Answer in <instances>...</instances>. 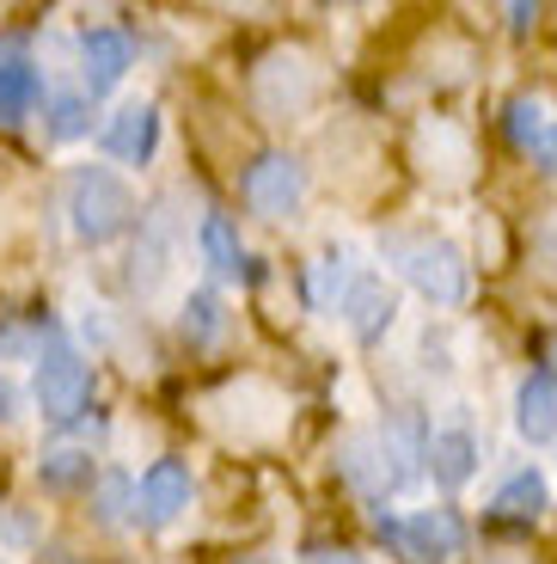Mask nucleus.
I'll return each instance as SVG.
<instances>
[{"label":"nucleus","instance_id":"obj_27","mask_svg":"<svg viewBox=\"0 0 557 564\" xmlns=\"http://www.w3.org/2000/svg\"><path fill=\"white\" fill-rule=\"evenodd\" d=\"M490 564H527V558H490Z\"/></svg>","mask_w":557,"mask_h":564},{"label":"nucleus","instance_id":"obj_12","mask_svg":"<svg viewBox=\"0 0 557 564\" xmlns=\"http://www.w3.org/2000/svg\"><path fill=\"white\" fill-rule=\"evenodd\" d=\"M166 264H172V215H166V203H154V209L141 215V246H135V289L141 295L160 289Z\"/></svg>","mask_w":557,"mask_h":564},{"label":"nucleus","instance_id":"obj_18","mask_svg":"<svg viewBox=\"0 0 557 564\" xmlns=\"http://www.w3.org/2000/svg\"><path fill=\"white\" fill-rule=\"evenodd\" d=\"M92 503H98V522H105V528H123L129 522V503H141V485L129 479V473H105Z\"/></svg>","mask_w":557,"mask_h":564},{"label":"nucleus","instance_id":"obj_11","mask_svg":"<svg viewBox=\"0 0 557 564\" xmlns=\"http://www.w3.org/2000/svg\"><path fill=\"white\" fill-rule=\"evenodd\" d=\"M349 319V332H356V338L362 344H374L380 332H386L392 325V289L380 276H356L349 282V295H343V307H337Z\"/></svg>","mask_w":557,"mask_h":564},{"label":"nucleus","instance_id":"obj_19","mask_svg":"<svg viewBox=\"0 0 557 564\" xmlns=\"http://www.w3.org/2000/svg\"><path fill=\"white\" fill-rule=\"evenodd\" d=\"M184 338H190L196 350H209V344L221 338V301H215V289H196V295L184 301Z\"/></svg>","mask_w":557,"mask_h":564},{"label":"nucleus","instance_id":"obj_20","mask_svg":"<svg viewBox=\"0 0 557 564\" xmlns=\"http://www.w3.org/2000/svg\"><path fill=\"white\" fill-rule=\"evenodd\" d=\"M86 129H92V99H86V93H56V99H50V135L74 141V135H86Z\"/></svg>","mask_w":557,"mask_h":564},{"label":"nucleus","instance_id":"obj_22","mask_svg":"<svg viewBox=\"0 0 557 564\" xmlns=\"http://www.w3.org/2000/svg\"><path fill=\"white\" fill-rule=\"evenodd\" d=\"M539 117H545V111H539L533 99H509V141H515V148H527V154L539 148V135H545Z\"/></svg>","mask_w":557,"mask_h":564},{"label":"nucleus","instance_id":"obj_28","mask_svg":"<svg viewBox=\"0 0 557 564\" xmlns=\"http://www.w3.org/2000/svg\"><path fill=\"white\" fill-rule=\"evenodd\" d=\"M239 564H270V558H239Z\"/></svg>","mask_w":557,"mask_h":564},{"label":"nucleus","instance_id":"obj_8","mask_svg":"<svg viewBox=\"0 0 557 564\" xmlns=\"http://www.w3.org/2000/svg\"><path fill=\"white\" fill-rule=\"evenodd\" d=\"M37 99H43L37 62H31L19 43H0V123H7V129L25 123V117L37 111Z\"/></svg>","mask_w":557,"mask_h":564},{"label":"nucleus","instance_id":"obj_15","mask_svg":"<svg viewBox=\"0 0 557 564\" xmlns=\"http://www.w3.org/2000/svg\"><path fill=\"white\" fill-rule=\"evenodd\" d=\"M539 509H545V479L533 473V466H521L515 479L490 497V516H496V522H533Z\"/></svg>","mask_w":557,"mask_h":564},{"label":"nucleus","instance_id":"obj_3","mask_svg":"<svg viewBox=\"0 0 557 564\" xmlns=\"http://www.w3.org/2000/svg\"><path fill=\"white\" fill-rule=\"evenodd\" d=\"M251 99L264 117H301L319 99V68H313L301 50H270L251 74Z\"/></svg>","mask_w":557,"mask_h":564},{"label":"nucleus","instance_id":"obj_2","mask_svg":"<svg viewBox=\"0 0 557 564\" xmlns=\"http://www.w3.org/2000/svg\"><path fill=\"white\" fill-rule=\"evenodd\" d=\"M386 252L429 307H460V301L472 295V264H466L447 240H392Z\"/></svg>","mask_w":557,"mask_h":564},{"label":"nucleus","instance_id":"obj_24","mask_svg":"<svg viewBox=\"0 0 557 564\" xmlns=\"http://www.w3.org/2000/svg\"><path fill=\"white\" fill-rule=\"evenodd\" d=\"M539 252H545V264H557V215L539 221Z\"/></svg>","mask_w":557,"mask_h":564},{"label":"nucleus","instance_id":"obj_9","mask_svg":"<svg viewBox=\"0 0 557 564\" xmlns=\"http://www.w3.org/2000/svg\"><path fill=\"white\" fill-rule=\"evenodd\" d=\"M160 148V111L154 105H123V111L105 123V154L123 160V166H148Z\"/></svg>","mask_w":557,"mask_h":564},{"label":"nucleus","instance_id":"obj_25","mask_svg":"<svg viewBox=\"0 0 557 564\" xmlns=\"http://www.w3.org/2000/svg\"><path fill=\"white\" fill-rule=\"evenodd\" d=\"M509 19H515V31H527L533 19H539V7H509Z\"/></svg>","mask_w":557,"mask_h":564},{"label":"nucleus","instance_id":"obj_10","mask_svg":"<svg viewBox=\"0 0 557 564\" xmlns=\"http://www.w3.org/2000/svg\"><path fill=\"white\" fill-rule=\"evenodd\" d=\"M184 509H190V466L166 454V460H154L148 473H141V516H148L154 528H166L172 516H184Z\"/></svg>","mask_w":557,"mask_h":564},{"label":"nucleus","instance_id":"obj_6","mask_svg":"<svg viewBox=\"0 0 557 564\" xmlns=\"http://www.w3.org/2000/svg\"><path fill=\"white\" fill-rule=\"evenodd\" d=\"M301 197H307V172H301V160H294V154H258L245 166V203L258 215L282 221V215L301 209Z\"/></svg>","mask_w":557,"mask_h":564},{"label":"nucleus","instance_id":"obj_5","mask_svg":"<svg viewBox=\"0 0 557 564\" xmlns=\"http://www.w3.org/2000/svg\"><path fill=\"white\" fill-rule=\"evenodd\" d=\"M37 411H43V423H74V417H86V405H92V368L80 362V356H68V350H56V356H43L37 362Z\"/></svg>","mask_w":557,"mask_h":564},{"label":"nucleus","instance_id":"obj_21","mask_svg":"<svg viewBox=\"0 0 557 564\" xmlns=\"http://www.w3.org/2000/svg\"><path fill=\"white\" fill-rule=\"evenodd\" d=\"M349 295V252H325L319 264H313V307H343Z\"/></svg>","mask_w":557,"mask_h":564},{"label":"nucleus","instance_id":"obj_13","mask_svg":"<svg viewBox=\"0 0 557 564\" xmlns=\"http://www.w3.org/2000/svg\"><path fill=\"white\" fill-rule=\"evenodd\" d=\"M423 466L435 473V485H441V491H460V485L478 473L472 430H435V436H429V460H423Z\"/></svg>","mask_w":557,"mask_h":564},{"label":"nucleus","instance_id":"obj_14","mask_svg":"<svg viewBox=\"0 0 557 564\" xmlns=\"http://www.w3.org/2000/svg\"><path fill=\"white\" fill-rule=\"evenodd\" d=\"M515 430L527 442H551L557 436V375H527L515 393Z\"/></svg>","mask_w":557,"mask_h":564},{"label":"nucleus","instance_id":"obj_16","mask_svg":"<svg viewBox=\"0 0 557 564\" xmlns=\"http://www.w3.org/2000/svg\"><path fill=\"white\" fill-rule=\"evenodd\" d=\"M196 246H203V258H209L215 276H239V264H245V246H239V234H233V221H227V215H203Z\"/></svg>","mask_w":557,"mask_h":564},{"label":"nucleus","instance_id":"obj_23","mask_svg":"<svg viewBox=\"0 0 557 564\" xmlns=\"http://www.w3.org/2000/svg\"><path fill=\"white\" fill-rule=\"evenodd\" d=\"M533 160H539V166L557 178V123H545V135H539V148H533Z\"/></svg>","mask_w":557,"mask_h":564},{"label":"nucleus","instance_id":"obj_26","mask_svg":"<svg viewBox=\"0 0 557 564\" xmlns=\"http://www.w3.org/2000/svg\"><path fill=\"white\" fill-rule=\"evenodd\" d=\"M7 405H13V393H7V381H0V417H7Z\"/></svg>","mask_w":557,"mask_h":564},{"label":"nucleus","instance_id":"obj_1","mask_svg":"<svg viewBox=\"0 0 557 564\" xmlns=\"http://www.w3.org/2000/svg\"><path fill=\"white\" fill-rule=\"evenodd\" d=\"M68 221L80 240L105 246L135 221V197L111 166H74L68 172Z\"/></svg>","mask_w":557,"mask_h":564},{"label":"nucleus","instance_id":"obj_17","mask_svg":"<svg viewBox=\"0 0 557 564\" xmlns=\"http://www.w3.org/2000/svg\"><path fill=\"white\" fill-rule=\"evenodd\" d=\"M37 479L50 485V491H74V485L92 479V454L86 448H50L37 460Z\"/></svg>","mask_w":557,"mask_h":564},{"label":"nucleus","instance_id":"obj_7","mask_svg":"<svg viewBox=\"0 0 557 564\" xmlns=\"http://www.w3.org/2000/svg\"><path fill=\"white\" fill-rule=\"evenodd\" d=\"M129 62H135V43H129L117 25L86 31L80 37V93L86 99H105V93L129 74Z\"/></svg>","mask_w":557,"mask_h":564},{"label":"nucleus","instance_id":"obj_4","mask_svg":"<svg viewBox=\"0 0 557 564\" xmlns=\"http://www.w3.org/2000/svg\"><path fill=\"white\" fill-rule=\"evenodd\" d=\"M380 534L398 546L404 564H447L466 552V522L454 516V509H417L411 522H392V516H380Z\"/></svg>","mask_w":557,"mask_h":564}]
</instances>
